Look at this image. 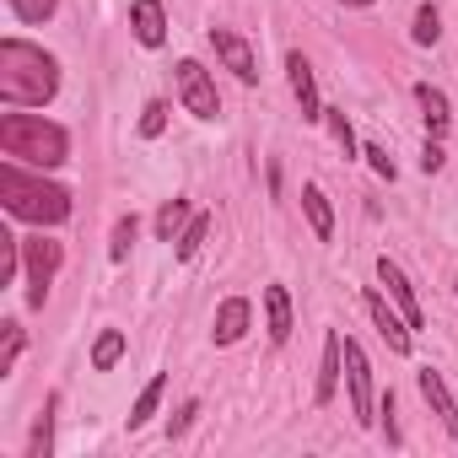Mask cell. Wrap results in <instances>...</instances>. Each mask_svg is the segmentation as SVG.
Masks as SVG:
<instances>
[{"label": "cell", "instance_id": "7402d4cb", "mask_svg": "<svg viewBox=\"0 0 458 458\" xmlns=\"http://www.w3.org/2000/svg\"><path fill=\"white\" fill-rule=\"evenodd\" d=\"M205 233H210V216H194L183 233H178V259H194V254H199V243H205Z\"/></svg>", "mask_w": 458, "mask_h": 458}, {"label": "cell", "instance_id": "ac0fdd59", "mask_svg": "<svg viewBox=\"0 0 458 458\" xmlns=\"http://www.w3.org/2000/svg\"><path fill=\"white\" fill-rule=\"evenodd\" d=\"M194 216H189V199H167L162 210H157V238H167V243H178V233L189 226Z\"/></svg>", "mask_w": 458, "mask_h": 458}, {"label": "cell", "instance_id": "277c9868", "mask_svg": "<svg viewBox=\"0 0 458 458\" xmlns=\"http://www.w3.org/2000/svg\"><path fill=\"white\" fill-rule=\"evenodd\" d=\"M60 259H65V249L55 243V238H22V265H28V308H44V297H49V286H55V270H60Z\"/></svg>", "mask_w": 458, "mask_h": 458}, {"label": "cell", "instance_id": "3957f363", "mask_svg": "<svg viewBox=\"0 0 458 458\" xmlns=\"http://www.w3.org/2000/svg\"><path fill=\"white\" fill-rule=\"evenodd\" d=\"M0 151L12 162H33V167H60L71 140L60 124L33 119V114H0Z\"/></svg>", "mask_w": 458, "mask_h": 458}, {"label": "cell", "instance_id": "5b68a950", "mask_svg": "<svg viewBox=\"0 0 458 458\" xmlns=\"http://www.w3.org/2000/svg\"><path fill=\"white\" fill-rule=\"evenodd\" d=\"M178 98H183V108H189L194 119H216V114H221L216 81L205 76V65H199V60H183V65H178Z\"/></svg>", "mask_w": 458, "mask_h": 458}, {"label": "cell", "instance_id": "f1b7e54d", "mask_svg": "<svg viewBox=\"0 0 458 458\" xmlns=\"http://www.w3.org/2000/svg\"><path fill=\"white\" fill-rule=\"evenodd\" d=\"M17 356H22V329H17V324H6V361H0V372H12V367H17Z\"/></svg>", "mask_w": 458, "mask_h": 458}, {"label": "cell", "instance_id": "cb8c5ba5", "mask_svg": "<svg viewBox=\"0 0 458 458\" xmlns=\"http://www.w3.org/2000/svg\"><path fill=\"white\" fill-rule=\"evenodd\" d=\"M324 119H329V130H335L340 151H345V157H356V135H351V119H345V108H324Z\"/></svg>", "mask_w": 458, "mask_h": 458}, {"label": "cell", "instance_id": "836d02e7", "mask_svg": "<svg viewBox=\"0 0 458 458\" xmlns=\"http://www.w3.org/2000/svg\"><path fill=\"white\" fill-rule=\"evenodd\" d=\"M453 292H458V286H453Z\"/></svg>", "mask_w": 458, "mask_h": 458}, {"label": "cell", "instance_id": "d4e9b609", "mask_svg": "<svg viewBox=\"0 0 458 458\" xmlns=\"http://www.w3.org/2000/svg\"><path fill=\"white\" fill-rule=\"evenodd\" d=\"M55 6H60V0H12V12H17L22 22H49Z\"/></svg>", "mask_w": 458, "mask_h": 458}, {"label": "cell", "instance_id": "ba28073f", "mask_svg": "<svg viewBox=\"0 0 458 458\" xmlns=\"http://www.w3.org/2000/svg\"><path fill=\"white\" fill-rule=\"evenodd\" d=\"M249 318H254V308H249V297H226L221 308H216V345H238L243 335H249Z\"/></svg>", "mask_w": 458, "mask_h": 458}, {"label": "cell", "instance_id": "44dd1931", "mask_svg": "<svg viewBox=\"0 0 458 458\" xmlns=\"http://www.w3.org/2000/svg\"><path fill=\"white\" fill-rule=\"evenodd\" d=\"M119 356H124V335H119V329H108V335L92 345V367H98V372H108Z\"/></svg>", "mask_w": 458, "mask_h": 458}, {"label": "cell", "instance_id": "1f68e13d", "mask_svg": "<svg viewBox=\"0 0 458 458\" xmlns=\"http://www.w3.org/2000/svg\"><path fill=\"white\" fill-rule=\"evenodd\" d=\"M442 162H447V157H442V146H437V140H431V146H426V151H420V167H426V173H437V167H442Z\"/></svg>", "mask_w": 458, "mask_h": 458}, {"label": "cell", "instance_id": "d6986e66", "mask_svg": "<svg viewBox=\"0 0 458 458\" xmlns=\"http://www.w3.org/2000/svg\"><path fill=\"white\" fill-rule=\"evenodd\" d=\"M162 388H167V377L157 372V377L140 388V399H135V410H130V426H146V420L157 415V404H162Z\"/></svg>", "mask_w": 458, "mask_h": 458}, {"label": "cell", "instance_id": "9c48e42d", "mask_svg": "<svg viewBox=\"0 0 458 458\" xmlns=\"http://www.w3.org/2000/svg\"><path fill=\"white\" fill-rule=\"evenodd\" d=\"M377 281H383V286H388V297L399 302L404 324H410V329H420V302H415V286L404 281V270H399L394 259H377Z\"/></svg>", "mask_w": 458, "mask_h": 458}, {"label": "cell", "instance_id": "4dcf8cb0", "mask_svg": "<svg viewBox=\"0 0 458 458\" xmlns=\"http://www.w3.org/2000/svg\"><path fill=\"white\" fill-rule=\"evenodd\" d=\"M361 157H372V167H377L383 178H394V162H388V151H383V146H367Z\"/></svg>", "mask_w": 458, "mask_h": 458}, {"label": "cell", "instance_id": "8fae6325", "mask_svg": "<svg viewBox=\"0 0 458 458\" xmlns=\"http://www.w3.org/2000/svg\"><path fill=\"white\" fill-rule=\"evenodd\" d=\"M420 394H426V404L442 415V426H447V437H458V404H453V394H447V383H442V372H431V367H420Z\"/></svg>", "mask_w": 458, "mask_h": 458}, {"label": "cell", "instance_id": "83f0119b", "mask_svg": "<svg viewBox=\"0 0 458 458\" xmlns=\"http://www.w3.org/2000/svg\"><path fill=\"white\" fill-rule=\"evenodd\" d=\"M167 130V103H146L140 114V135H162Z\"/></svg>", "mask_w": 458, "mask_h": 458}, {"label": "cell", "instance_id": "8992f818", "mask_svg": "<svg viewBox=\"0 0 458 458\" xmlns=\"http://www.w3.org/2000/svg\"><path fill=\"white\" fill-rule=\"evenodd\" d=\"M345 383H351V415L356 426H372V367L356 340H345Z\"/></svg>", "mask_w": 458, "mask_h": 458}, {"label": "cell", "instance_id": "52a82bcc", "mask_svg": "<svg viewBox=\"0 0 458 458\" xmlns=\"http://www.w3.org/2000/svg\"><path fill=\"white\" fill-rule=\"evenodd\" d=\"M210 44H216V55H221V65L233 71L238 81H259V71H254V49L233 33V28H210Z\"/></svg>", "mask_w": 458, "mask_h": 458}, {"label": "cell", "instance_id": "e0dca14e", "mask_svg": "<svg viewBox=\"0 0 458 458\" xmlns=\"http://www.w3.org/2000/svg\"><path fill=\"white\" fill-rule=\"evenodd\" d=\"M302 210H308V221H313V238H335V210H329V199H324V189L318 183H308L302 189Z\"/></svg>", "mask_w": 458, "mask_h": 458}, {"label": "cell", "instance_id": "7c38bea8", "mask_svg": "<svg viewBox=\"0 0 458 458\" xmlns=\"http://www.w3.org/2000/svg\"><path fill=\"white\" fill-rule=\"evenodd\" d=\"M130 28H135V38H140L146 49H157V44L167 38V17H162V0H135V6H130Z\"/></svg>", "mask_w": 458, "mask_h": 458}, {"label": "cell", "instance_id": "d6a6232c", "mask_svg": "<svg viewBox=\"0 0 458 458\" xmlns=\"http://www.w3.org/2000/svg\"><path fill=\"white\" fill-rule=\"evenodd\" d=\"M340 6H372V0H340Z\"/></svg>", "mask_w": 458, "mask_h": 458}, {"label": "cell", "instance_id": "603a6c76", "mask_svg": "<svg viewBox=\"0 0 458 458\" xmlns=\"http://www.w3.org/2000/svg\"><path fill=\"white\" fill-rule=\"evenodd\" d=\"M410 38H415V44H437V38H442V22H437V12H431V6H420V12H415Z\"/></svg>", "mask_w": 458, "mask_h": 458}, {"label": "cell", "instance_id": "5bb4252c", "mask_svg": "<svg viewBox=\"0 0 458 458\" xmlns=\"http://www.w3.org/2000/svg\"><path fill=\"white\" fill-rule=\"evenodd\" d=\"M340 361H345V340H340V335H329V340H324L318 388H313V399H318V404H329V399H335V388H340Z\"/></svg>", "mask_w": 458, "mask_h": 458}, {"label": "cell", "instance_id": "f546056e", "mask_svg": "<svg viewBox=\"0 0 458 458\" xmlns=\"http://www.w3.org/2000/svg\"><path fill=\"white\" fill-rule=\"evenodd\" d=\"M194 415H199V404H183V410H178V415L167 420V437H183V431L194 426Z\"/></svg>", "mask_w": 458, "mask_h": 458}, {"label": "cell", "instance_id": "4fadbf2b", "mask_svg": "<svg viewBox=\"0 0 458 458\" xmlns=\"http://www.w3.org/2000/svg\"><path fill=\"white\" fill-rule=\"evenodd\" d=\"M286 71H292V92H297V103H302V119H324L318 87H313V65H308L302 55H286Z\"/></svg>", "mask_w": 458, "mask_h": 458}, {"label": "cell", "instance_id": "4316f807", "mask_svg": "<svg viewBox=\"0 0 458 458\" xmlns=\"http://www.w3.org/2000/svg\"><path fill=\"white\" fill-rule=\"evenodd\" d=\"M17 259H22V238H6V249H0V286L17 276Z\"/></svg>", "mask_w": 458, "mask_h": 458}, {"label": "cell", "instance_id": "6da1fadb", "mask_svg": "<svg viewBox=\"0 0 458 458\" xmlns=\"http://www.w3.org/2000/svg\"><path fill=\"white\" fill-rule=\"evenodd\" d=\"M55 92H60V65L44 49H33L22 38L0 44V103L6 108H44Z\"/></svg>", "mask_w": 458, "mask_h": 458}, {"label": "cell", "instance_id": "ffe728a7", "mask_svg": "<svg viewBox=\"0 0 458 458\" xmlns=\"http://www.w3.org/2000/svg\"><path fill=\"white\" fill-rule=\"evenodd\" d=\"M55 410H60V394H49V404H44V415H38V426H33V458H44L49 447H55Z\"/></svg>", "mask_w": 458, "mask_h": 458}, {"label": "cell", "instance_id": "7a4b0ae2", "mask_svg": "<svg viewBox=\"0 0 458 458\" xmlns=\"http://www.w3.org/2000/svg\"><path fill=\"white\" fill-rule=\"evenodd\" d=\"M0 205H6L17 221H33V226H60L71 216V194L60 183H44V178H28L12 157L0 162Z\"/></svg>", "mask_w": 458, "mask_h": 458}, {"label": "cell", "instance_id": "2e32d148", "mask_svg": "<svg viewBox=\"0 0 458 458\" xmlns=\"http://www.w3.org/2000/svg\"><path fill=\"white\" fill-rule=\"evenodd\" d=\"M265 318H270V340L286 345L292 340V297H286V286H265Z\"/></svg>", "mask_w": 458, "mask_h": 458}, {"label": "cell", "instance_id": "9a60e30c", "mask_svg": "<svg viewBox=\"0 0 458 458\" xmlns=\"http://www.w3.org/2000/svg\"><path fill=\"white\" fill-rule=\"evenodd\" d=\"M415 103H420V119H426V130H431V140H437V135L453 124V108H447V98H442L431 81H420V87H415Z\"/></svg>", "mask_w": 458, "mask_h": 458}, {"label": "cell", "instance_id": "30bf717a", "mask_svg": "<svg viewBox=\"0 0 458 458\" xmlns=\"http://www.w3.org/2000/svg\"><path fill=\"white\" fill-rule=\"evenodd\" d=\"M367 313H372L377 335L388 340V351H410V324H404V313H394V308L383 302V292H367Z\"/></svg>", "mask_w": 458, "mask_h": 458}, {"label": "cell", "instance_id": "484cf974", "mask_svg": "<svg viewBox=\"0 0 458 458\" xmlns=\"http://www.w3.org/2000/svg\"><path fill=\"white\" fill-rule=\"evenodd\" d=\"M135 233H140V221H135V216H124V221L114 226V243H108V254H114V259H124V254H130V243H135Z\"/></svg>", "mask_w": 458, "mask_h": 458}]
</instances>
